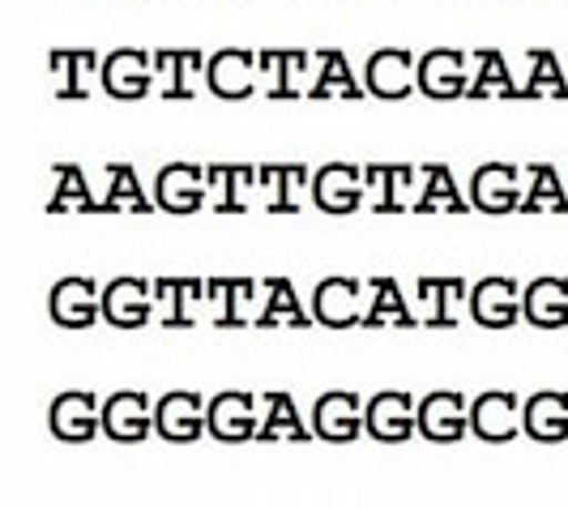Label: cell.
I'll return each instance as SVG.
<instances>
[{"label": "cell", "mask_w": 568, "mask_h": 508, "mask_svg": "<svg viewBox=\"0 0 568 508\" xmlns=\"http://www.w3.org/2000/svg\"><path fill=\"white\" fill-rule=\"evenodd\" d=\"M521 180H526V171L517 167V163H509V159H487L470 175V205L491 214V219L513 214V210H521V197H526V184Z\"/></svg>", "instance_id": "6da1fadb"}, {"label": "cell", "mask_w": 568, "mask_h": 508, "mask_svg": "<svg viewBox=\"0 0 568 508\" xmlns=\"http://www.w3.org/2000/svg\"><path fill=\"white\" fill-rule=\"evenodd\" d=\"M308 197L321 214H355L368 201V180H364V163H325L313 171V189Z\"/></svg>", "instance_id": "7a4b0ae2"}, {"label": "cell", "mask_w": 568, "mask_h": 508, "mask_svg": "<svg viewBox=\"0 0 568 508\" xmlns=\"http://www.w3.org/2000/svg\"><path fill=\"white\" fill-rule=\"evenodd\" d=\"M364 90L381 103H402L419 94V60L406 48H376L364 64Z\"/></svg>", "instance_id": "3957f363"}, {"label": "cell", "mask_w": 568, "mask_h": 508, "mask_svg": "<svg viewBox=\"0 0 568 508\" xmlns=\"http://www.w3.org/2000/svg\"><path fill=\"white\" fill-rule=\"evenodd\" d=\"M99 85L115 103H138L145 94H154V52H145V48H115V52H108Z\"/></svg>", "instance_id": "277c9868"}, {"label": "cell", "mask_w": 568, "mask_h": 508, "mask_svg": "<svg viewBox=\"0 0 568 508\" xmlns=\"http://www.w3.org/2000/svg\"><path fill=\"white\" fill-rule=\"evenodd\" d=\"M261 406L253 394L244 389H223V394L210 397V415H205V427L219 445H248L261 431Z\"/></svg>", "instance_id": "5b68a950"}, {"label": "cell", "mask_w": 568, "mask_h": 508, "mask_svg": "<svg viewBox=\"0 0 568 508\" xmlns=\"http://www.w3.org/2000/svg\"><path fill=\"white\" fill-rule=\"evenodd\" d=\"M368 402H359V394H346V389H329V394L316 397L313 406V436L325 445H351L359 436H368Z\"/></svg>", "instance_id": "8992f818"}, {"label": "cell", "mask_w": 568, "mask_h": 508, "mask_svg": "<svg viewBox=\"0 0 568 508\" xmlns=\"http://www.w3.org/2000/svg\"><path fill=\"white\" fill-rule=\"evenodd\" d=\"M205 90L223 103H244L261 90V64L248 48H223L205 64Z\"/></svg>", "instance_id": "52a82bcc"}, {"label": "cell", "mask_w": 568, "mask_h": 508, "mask_svg": "<svg viewBox=\"0 0 568 508\" xmlns=\"http://www.w3.org/2000/svg\"><path fill=\"white\" fill-rule=\"evenodd\" d=\"M154 201H159V210L180 214V219L197 214L210 201V163H189V159L168 163L154 180Z\"/></svg>", "instance_id": "ba28073f"}, {"label": "cell", "mask_w": 568, "mask_h": 508, "mask_svg": "<svg viewBox=\"0 0 568 508\" xmlns=\"http://www.w3.org/2000/svg\"><path fill=\"white\" fill-rule=\"evenodd\" d=\"M313 316L321 329H355L368 312V283L359 278H325L313 291Z\"/></svg>", "instance_id": "9c48e42d"}, {"label": "cell", "mask_w": 568, "mask_h": 508, "mask_svg": "<svg viewBox=\"0 0 568 508\" xmlns=\"http://www.w3.org/2000/svg\"><path fill=\"white\" fill-rule=\"evenodd\" d=\"M210 402L193 389H175L154 402V436H163L168 445H193L201 436H210L205 427Z\"/></svg>", "instance_id": "30bf717a"}, {"label": "cell", "mask_w": 568, "mask_h": 508, "mask_svg": "<svg viewBox=\"0 0 568 508\" xmlns=\"http://www.w3.org/2000/svg\"><path fill=\"white\" fill-rule=\"evenodd\" d=\"M48 427L60 445H90L103 431V402L85 389H69L48 406Z\"/></svg>", "instance_id": "8fae6325"}, {"label": "cell", "mask_w": 568, "mask_h": 508, "mask_svg": "<svg viewBox=\"0 0 568 508\" xmlns=\"http://www.w3.org/2000/svg\"><path fill=\"white\" fill-rule=\"evenodd\" d=\"M364 424L376 445H406L410 436H419V402L398 389H385V394L368 397Z\"/></svg>", "instance_id": "7c38bea8"}, {"label": "cell", "mask_w": 568, "mask_h": 508, "mask_svg": "<svg viewBox=\"0 0 568 508\" xmlns=\"http://www.w3.org/2000/svg\"><path fill=\"white\" fill-rule=\"evenodd\" d=\"M470 436H479L484 445H513L517 436H526L521 427V402L505 389H487L470 402Z\"/></svg>", "instance_id": "4fadbf2b"}, {"label": "cell", "mask_w": 568, "mask_h": 508, "mask_svg": "<svg viewBox=\"0 0 568 508\" xmlns=\"http://www.w3.org/2000/svg\"><path fill=\"white\" fill-rule=\"evenodd\" d=\"M103 436L115 445H142L154 436V402L142 389H120L103 402Z\"/></svg>", "instance_id": "5bb4252c"}, {"label": "cell", "mask_w": 568, "mask_h": 508, "mask_svg": "<svg viewBox=\"0 0 568 508\" xmlns=\"http://www.w3.org/2000/svg\"><path fill=\"white\" fill-rule=\"evenodd\" d=\"M470 64L466 52L457 48H432L419 57V94L436 99V103H454L462 94H470Z\"/></svg>", "instance_id": "9a60e30c"}, {"label": "cell", "mask_w": 568, "mask_h": 508, "mask_svg": "<svg viewBox=\"0 0 568 508\" xmlns=\"http://www.w3.org/2000/svg\"><path fill=\"white\" fill-rule=\"evenodd\" d=\"M479 329H513L521 321V286L505 278V274H491L470 286V312H466Z\"/></svg>", "instance_id": "2e32d148"}, {"label": "cell", "mask_w": 568, "mask_h": 508, "mask_svg": "<svg viewBox=\"0 0 568 508\" xmlns=\"http://www.w3.org/2000/svg\"><path fill=\"white\" fill-rule=\"evenodd\" d=\"M364 180H368V197L376 214L415 210L410 193H419V163H364Z\"/></svg>", "instance_id": "e0dca14e"}, {"label": "cell", "mask_w": 568, "mask_h": 508, "mask_svg": "<svg viewBox=\"0 0 568 508\" xmlns=\"http://www.w3.org/2000/svg\"><path fill=\"white\" fill-rule=\"evenodd\" d=\"M159 312L154 283L145 278H112L103 286V321L112 329H145Z\"/></svg>", "instance_id": "ac0fdd59"}, {"label": "cell", "mask_w": 568, "mask_h": 508, "mask_svg": "<svg viewBox=\"0 0 568 508\" xmlns=\"http://www.w3.org/2000/svg\"><path fill=\"white\" fill-rule=\"evenodd\" d=\"M415 304L424 329H457L462 312H470V286L462 278H419Z\"/></svg>", "instance_id": "d6986e66"}, {"label": "cell", "mask_w": 568, "mask_h": 508, "mask_svg": "<svg viewBox=\"0 0 568 508\" xmlns=\"http://www.w3.org/2000/svg\"><path fill=\"white\" fill-rule=\"evenodd\" d=\"M419 436L432 445H457L470 436V402L454 389H436L419 402Z\"/></svg>", "instance_id": "ffe728a7"}, {"label": "cell", "mask_w": 568, "mask_h": 508, "mask_svg": "<svg viewBox=\"0 0 568 508\" xmlns=\"http://www.w3.org/2000/svg\"><path fill=\"white\" fill-rule=\"evenodd\" d=\"M48 316L60 329H94L103 316V291L94 278H60L48 295Z\"/></svg>", "instance_id": "44dd1931"}, {"label": "cell", "mask_w": 568, "mask_h": 508, "mask_svg": "<svg viewBox=\"0 0 568 508\" xmlns=\"http://www.w3.org/2000/svg\"><path fill=\"white\" fill-rule=\"evenodd\" d=\"M261 64V94L265 99H304L308 94V52L300 48H265L256 52Z\"/></svg>", "instance_id": "7402d4cb"}, {"label": "cell", "mask_w": 568, "mask_h": 508, "mask_svg": "<svg viewBox=\"0 0 568 508\" xmlns=\"http://www.w3.org/2000/svg\"><path fill=\"white\" fill-rule=\"evenodd\" d=\"M205 286H210V278H159L154 283V299L163 304V312H159L163 329H193L210 312Z\"/></svg>", "instance_id": "603a6c76"}, {"label": "cell", "mask_w": 568, "mask_h": 508, "mask_svg": "<svg viewBox=\"0 0 568 508\" xmlns=\"http://www.w3.org/2000/svg\"><path fill=\"white\" fill-rule=\"evenodd\" d=\"M210 57L197 48H159L154 52V90L163 99H193L197 82L205 78Z\"/></svg>", "instance_id": "cb8c5ba5"}, {"label": "cell", "mask_w": 568, "mask_h": 508, "mask_svg": "<svg viewBox=\"0 0 568 508\" xmlns=\"http://www.w3.org/2000/svg\"><path fill=\"white\" fill-rule=\"evenodd\" d=\"M261 283L253 278H210L205 295H210V321L219 329H244V325H256L253 304H261Z\"/></svg>", "instance_id": "d4e9b609"}, {"label": "cell", "mask_w": 568, "mask_h": 508, "mask_svg": "<svg viewBox=\"0 0 568 508\" xmlns=\"http://www.w3.org/2000/svg\"><path fill=\"white\" fill-rule=\"evenodd\" d=\"M248 193H261V163H210V210L244 214Z\"/></svg>", "instance_id": "484cf974"}, {"label": "cell", "mask_w": 568, "mask_h": 508, "mask_svg": "<svg viewBox=\"0 0 568 508\" xmlns=\"http://www.w3.org/2000/svg\"><path fill=\"white\" fill-rule=\"evenodd\" d=\"M521 321L530 329H565L568 325V278H535L521 286Z\"/></svg>", "instance_id": "4316f807"}, {"label": "cell", "mask_w": 568, "mask_h": 508, "mask_svg": "<svg viewBox=\"0 0 568 508\" xmlns=\"http://www.w3.org/2000/svg\"><path fill=\"white\" fill-rule=\"evenodd\" d=\"M48 69H52L57 99H90V85L99 82L103 60L90 48H57L52 60H48Z\"/></svg>", "instance_id": "83f0119b"}, {"label": "cell", "mask_w": 568, "mask_h": 508, "mask_svg": "<svg viewBox=\"0 0 568 508\" xmlns=\"http://www.w3.org/2000/svg\"><path fill=\"white\" fill-rule=\"evenodd\" d=\"M521 427L535 445H565L568 440V394L560 389H539L521 406Z\"/></svg>", "instance_id": "f1b7e54d"}, {"label": "cell", "mask_w": 568, "mask_h": 508, "mask_svg": "<svg viewBox=\"0 0 568 508\" xmlns=\"http://www.w3.org/2000/svg\"><path fill=\"white\" fill-rule=\"evenodd\" d=\"M261 286H265V295H261V308H256L253 329H283V325H291V329H308V325H316L313 308L300 304V295H295L291 278H265Z\"/></svg>", "instance_id": "f546056e"}, {"label": "cell", "mask_w": 568, "mask_h": 508, "mask_svg": "<svg viewBox=\"0 0 568 508\" xmlns=\"http://www.w3.org/2000/svg\"><path fill=\"white\" fill-rule=\"evenodd\" d=\"M364 329H419V312L402 295L398 278H372Z\"/></svg>", "instance_id": "4dcf8cb0"}, {"label": "cell", "mask_w": 568, "mask_h": 508, "mask_svg": "<svg viewBox=\"0 0 568 508\" xmlns=\"http://www.w3.org/2000/svg\"><path fill=\"white\" fill-rule=\"evenodd\" d=\"M475 210L470 197H462L454 171L445 163H419V193H415V214H466Z\"/></svg>", "instance_id": "1f68e13d"}, {"label": "cell", "mask_w": 568, "mask_h": 508, "mask_svg": "<svg viewBox=\"0 0 568 508\" xmlns=\"http://www.w3.org/2000/svg\"><path fill=\"white\" fill-rule=\"evenodd\" d=\"M313 189V175L304 163H261V193L270 214H295L300 193Z\"/></svg>", "instance_id": "d6a6232c"}, {"label": "cell", "mask_w": 568, "mask_h": 508, "mask_svg": "<svg viewBox=\"0 0 568 508\" xmlns=\"http://www.w3.org/2000/svg\"><path fill=\"white\" fill-rule=\"evenodd\" d=\"M103 180H108V189H103V210L108 214H150L159 201L154 193H145L142 180H138V167L133 163H108L103 171Z\"/></svg>", "instance_id": "836d02e7"}, {"label": "cell", "mask_w": 568, "mask_h": 508, "mask_svg": "<svg viewBox=\"0 0 568 508\" xmlns=\"http://www.w3.org/2000/svg\"><path fill=\"white\" fill-rule=\"evenodd\" d=\"M99 214L103 201L90 193L85 171L78 163H52V197H48V214Z\"/></svg>", "instance_id": "e575fe53"}, {"label": "cell", "mask_w": 568, "mask_h": 508, "mask_svg": "<svg viewBox=\"0 0 568 508\" xmlns=\"http://www.w3.org/2000/svg\"><path fill=\"white\" fill-rule=\"evenodd\" d=\"M526 197L517 214H568V193L551 163H526Z\"/></svg>", "instance_id": "d590c367"}, {"label": "cell", "mask_w": 568, "mask_h": 508, "mask_svg": "<svg viewBox=\"0 0 568 508\" xmlns=\"http://www.w3.org/2000/svg\"><path fill=\"white\" fill-rule=\"evenodd\" d=\"M316 60H321V73H316L313 85H308V99H364V94H368L364 85L355 82V73H351V64H346L342 52L321 48Z\"/></svg>", "instance_id": "8d00e7d4"}, {"label": "cell", "mask_w": 568, "mask_h": 508, "mask_svg": "<svg viewBox=\"0 0 568 508\" xmlns=\"http://www.w3.org/2000/svg\"><path fill=\"white\" fill-rule=\"evenodd\" d=\"M308 427L295 410V397L291 394H265V415H261V431L256 440H295V445H308Z\"/></svg>", "instance_id": "74e56055"}, {"label": "cell", "mask_w": 568, "mask_h": 508, "mask_svg": "<svg viewBox=\"0 0 568 508\" xmlns=\"http://www.w3.org/2000/svg\"><path fill=\"white\" fill-rule=\"evenodd\" d=\"M526 57H530V78H526L521 99H542V94H551V99H568V78H565V69H560V60H556V52H547V48H530Z\"/></svg>", "instance_id": "f35d334b"}, {"label": "cell", "mask_w": 568, "mask_h": 508, "mask_svg": "<svg viewBox=\"0 0 568 508\" xmlns=\"http://www.w3.org/2000/svg\"><path fill=\"white\" fill-rule=\"evenodd\" d=\"M513 94H521L517 85H513V73L505 57L496 52V48H484L479 52V73H475V82H470V99H513Z\"/></svg>", "instance_id": "ab89813d"}]
</instances>
